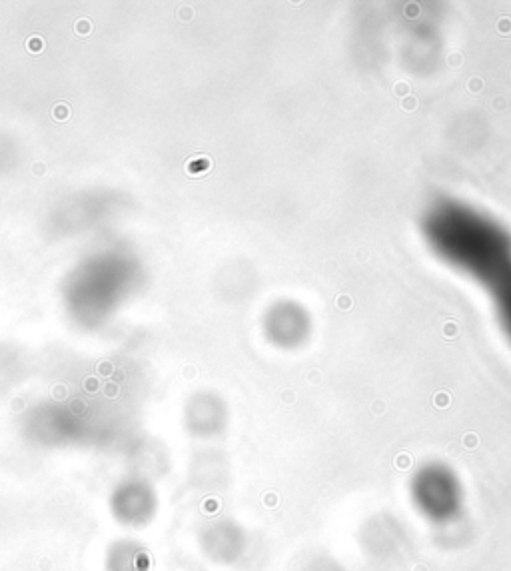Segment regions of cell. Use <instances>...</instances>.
<instances>
[{"instance_id": "1", "label": "cell", "mask_w": 511, "mask_h": 571, "mask_svg": "<svg viewBox=\"0 0 511 571\" xmlns=\"http://www.w3.org/2000/svg\"><path fill=\"white\" fill-rule=\"evenodd\" d=\"M424 236L445 264L485 288L511 272V236L468 204L437 202L424 218Z\"/></svg>"}, {"instance_id": "2", "label": "cell", "mask_w": 511, "mask_h": 571, "mask_svg": "<svg viewBox=\"0 0 511 571\" xmlns=\"http://www.w3.org/2000/svg\"><path fill=\"white\" fill-rule=\"evenodd\" d=\"M410 501L429 524L447 526L466 509L468 491L464 480L449 463L427 461L420 465L410 480Z\"/></svg>"}, {"instance_id": "3", "label": "cell", "mask_w": 511, "mask_h": 571, "mask_svg": "<svg viewBox=\"0 0 511 571\" xmlns=\"http://www.w3.org/2000/svg\"><path fill=\"white\" fill-rule=\"evenodd\" d=\"M110 513L126 529H144L154 522L160 507L158 491L150 482L132 478L120 482L110 493Z\"/></svg>"}, {"instance_id": "4", "label": "cell", "mask_w": 511, "mask_h": 571, "mask_svg": "<svg viewBox=\"0 0 511 571\" xmlns=\"http://www.w3.org/2000/svg\"><path fill=\"white\" fill-rule=\"evenodd\" d=\"M246 545V531L232 519H216L200 531V549L212 563L228 565L238 561Z\"/></svg>"}, {"instance_id": "5", "label": "cell", "mask_w": 511, "mask_h": 571, "mask_svg": "<svg viewBox=\"0 0 511 571\" xmlns=\"http://www.w3.org/2000/svg\"><path fill=\"white\" fill-rule=\"evenodd\" d=\"M310 318L294 304H278L264 322L268 340L284 350L301 346L310 336Z\"/></svg>"}, {"instance_id": "6", "label": "cell", "mask_w": 511, "mask_h": 571, "mask_svg": "<svg viewBox=\"0 0 511 571\" xmlns=\"http://www.w3.org/2000/svg\"><path fill=\"white\" fill-rule=\"evenodd\" d=\"M150 563L148 549L130 537L112 541L104 555V571H148Z\"/></svg>"}, {"instance_id": "7", "label": "cell", "mask_w": 511, "mask_h": 571, "mask_svg": "<svg viewBox=\"0 0 511 571\" xmlns=\"http://www.w3.org/2000/svg\"><path fill=\"white\" fill-rule=\"evenodd\" d=\"M487 290L491 292V298L495 302V309L501 320V326L511 338V272H507L501 280H497Z\"/></svg>"}]
</instances>
